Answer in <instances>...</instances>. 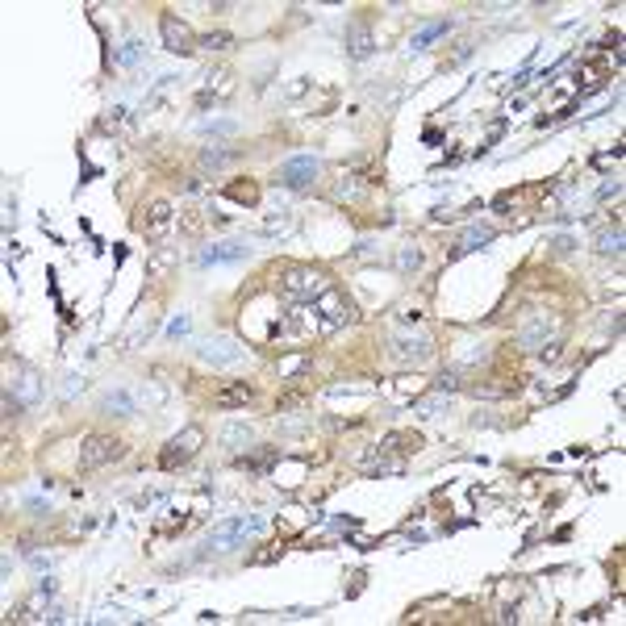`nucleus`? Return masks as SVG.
Listing matches in <instances>:
<instances>
[{"instance_id":"nucleus-1","label":"nucleus","mask_w":626,"mask_h":626,"mask_svg":"<svg viewBox=\"0 0 626 626\" xmlns=\"http://www.w3.org/2000/svg\"><path fill=\"white\" fill-rule=\"evenodd\" d=\"M326 288H330V280L317 267H288L280 276V292H284V301H292V305H313Z\"/></svg>"},{"instance_id":"nucleus-2","label":"nucleus","mask_w":626,"mask_h":626,"mask_svg":"<svg viewBox=\"0 0 626 626\" xmlns=\"http://www.w3.org/2000/svg\"><path fill=\"white\" fill-rule=\"evenodd\" d=\"M201 442H205V430H201V426H184L180 435H176L171 442H167V447H163V451H159V468H163V472L184 468L188 460L201 451Z\"/></svg>"},{"instance_id":"nucleus-3","label":"nucleus","mask_w":626,"mask_h":626,"mask_svg":"<svg viewBox=\"0 0 626 626\" xmlns=\"http://www.w3.org/2000/svg\"><path fill=\"white\" fill-rule=\"evenodd\" d=\"M259 531V518H247V514H238V518H226V522H218L213 531H209V539H205V547L209 551H234L247 534Z\"/></svg>"},{"instance_id":"nucleus-4","label":"nucleus","mask_w":626,"mask_h":626,"mask_svg":"<svg viewBox=\"0 0 626 626\" xmlns=\"http://www.w3.org/2000/svg\"><path fill=\"white\" fill-rule=\"evenodd\" d=\"M125 455V442L113 435H88L84 438V447H80V468H105V464H113V460H122Z\"/></svg>"},{"instance_id":"nucleus-5","label":"nucleus","mask_w":626,"mask_h":626,"mask_svg":"<svg viewBox=\"0 0 626 626\" xmlns=\"http://www.w3.org/2000/svg\"><path fill=\"white\" fill-rule=\"evenodd\" d=\"M313 313H317V322H322V334H334L339 326L351 322V305H346V297L339 288H326V292L313 301Z\"/></svg>"},{"instance_id":"nucleus-6","label":"nucleus","mask_w":626,"mask_h":626,"mask_svg":"<svg viewBox=\"0 0 626 626\" xmlns=\"http://www.w3.org/2000/svg\"><path fill=\"white\" fill-rule=\"evenodd\" d=\"M196 355H201L205 364H213V368H230V364H243L247 346H238V339L221 334V339H205V343L196 346Z\"/></svg>"},{"instance_id":"nucleus-7","label":"nucleus","mask_w":626,"mask_h":626,"mask_svg":"<svg viewBox=\"0 0 626 626\" xmlns=\"http://www.w3.org/2000/svg\"><path fill=\"white\" fill-rule=\"evenodd\" d=\"M317 176H322V159L317 155H297V159H288V163L280 167V184L284 188H309Z\"/></svg>"},{"instance_id":"nucleus-8","label":"nucleus","mask_w":626,"mask_h":626,"mask_svg":"<svg viewBox=\"0 0 626 626\" xmlns=\"http://www.w3.org/2000/svg\"><path fill=\"white\" fill-rule=\"evenodd\" d=\"M159 30H163V46H167L171 55H192V51H196V38L188 33V26L176 17V13H163V17H159Z\"/></svg>"},{"instance_id":"nucleus-9","label":"nucleus","mask_w":626,"mask_h":626,"mask_svg":"<svg viewBox=\"0 0 626 626\" xmlns=\"http://www.w3.org/2000/svg\"><path fill=\"white\" fill-rule=\"evenodd\" d=\"M171 226H176V209H171L167 201H155V205L147 209V218H142V234H147L151 243H163V238L171 234Z\"/></svg>"},{"instance_id":"nucleus-10","label":"nucleus","mask_w":626,"mask_h":626,"mask_svg":"<svg viewBox=\"0 0 626 626\" xmlns=\"http://www.w3.org/2000/svg\"><path fill=\"white\" fill-rule=\"evenodd\" d=\"M250 247L247 243H238V238H230V243H213V247H205L196 255V263L201 267H218V263H238V259H247Z\"/></svg>"},{"instance_id":"nucleus-11","label":"nucleus","mask_w":626,"mask_h":626,"mask_svg":"<svg viewBox=\"0 0 626 626\" xmlns=\"http://www.w3.org/2000/svg\"><path fill=\"white\" fill-rule=\"evenodd\" d=\"M430 351H435V346H430V339H426V334H413V339H409V334H397V339H393V355H397L401 364H413V368H418V364H426V359H430Z\"/></svg>"},{"instance_id":"nucleus-12","label":"nucleus","mask_w":626,"mask_h":626,"mask_svg":"<svg viewBox=\"0 0 626 626\" xmlns=\"http://www.w3.org/2000/svg\"><path fill=\"white\" fill-rule=\"evenodd\" d=\"M100 409H105V413H122V418H129V413L138 409V397L125 393V388H113V393L100 397Z\"/></svg>"},{"instance_id":"nucleus-13","label":"nucleus","mask_w":626,"mask_h":626,"mask_svg":"<svg viewBox=\"0 0 626 626\" xmlns=\"http://www.w3.org/2000/svg\"><path fill=\"white\" fill-rule=\"evenodd\" d=\"M209 84L201 88V96H196V105H209L213 96H230L234 92V80H230V71H213V75H205Z\"/></svg>"},{"instance_id":"nucleus-14","label":"nucleus","mask_w":626,"mask_h":626,"mask_svg":"<svg viewBox=\"0 0 626 626\" xmlns=\"http://www.w3.org/2000/svg\"><path fill=\"white\" fill-rule=\"evenodd\" d=\"M247 401H250V388H247V384H230V388L213 393V405H218V409H243Z\"/></svg>"},{"instance_id":"nucleus-15","label":"nucleus","mask_w":626,"mask_h":626,"mask_svg":"<svg viewBox=\"0 0 626 626\" xmlns=\"http://www.w3.org/2000/svg\"><path fill=\"white\" fill-rule=\"evenodd\" d=\"M547 330H551V322H547V313H539L534 322H526V326L518 330V343L522 346H539L543 339H547Z\"/></svg>"},{"instance_id":"nucleus-16","label":"nucleus","mask_w":626,"mask_h":626,"mask_svg":"<svg viewBox=\"0 0 626 626\" xmlns=\"http://www.w3.org/2000/svg\"><path fill=\"white\" fill-rule=\"evenodd\" d=\"M129 125H134V113H129V109H109V113L100 117V129H105V134H125Z\"/></svg>"},{"instance_id":"nucleus-17","label":"nucleus","mask_w":626,"mask_h":626,"mask_svg":"<svg viewBox=\"0 0 626 626\" xmlns=\"http://www.w3.org/2000/svg\"><path fill=\"white\" fill-rule=\"evenodd\" d=\"M493 238H497V230H493V226H472L468 234H464V247L455 250V255H464V250L484 247V243H493Z\"/></svg>"},{"instance_id":"nucleus-18","label":"nucleus","mask_w":626,"mask_h":626,"mask_svg":"<svg viewBox=\"0 0 626 626\" xmlns=\"http://www.w3.org/2000/svg\"><path fill=\"white\" fill-rule=\"evenodd\" d=\"M17 393H21V397H17L21 405H33V401L42 397V384H38V376H33V372H21V380H17Z\"/></svg>"},{"instance_id":"nucleus-19","label":"nucleus","mask_w":626,"mask_h":626,"mask_svg":"<svg viewBox=\"0 0 626 626\" xmlns=\"http://www.w3.org/2000/svg\"><path fill=\"white\" fill-rule=\"evenodd\" d=\"M597 250H601V255H622V226L601 230V234H597Z\"/></svg>"},{"instance_id":"nucleus-20","label":"nucleus","mask_w":626,"mask_h":626,"mask_svg":"<svg viewBox=\"0 0 626 626\" xmlns=\"http://www.w3.org/2000/svg\"><path fill=\"white\" fill-rule=\"evenodd\" d=\"M171 263H176V250H159L155 259H151V263H147V276H151V280H163V276H167V272H171Z\"/></svg>"},{"instance_id":"nucleus-21","label":"nucleus","mask_w":626,"mask_h":626,"mask_svg":"<svg viewBox=\"0 0 626 626\" xmlns=\"http://www.w3.org/2000/svg\"><path fill=\"white\" fill-rule=\"evenodd\" d=\"M221 442H226L230 451H243V447H250V430L247 426H226V430H221Z\"/></svg>"},{"instance_id":"nucleus-22","label":"nucleus","mask_w":626,"mask_h":626,"mask_svg":"<svg viewBox=\"0 0 626 626\" xmlns=\"http://www.w3.org/2000/svg\"><path fill=\"white\" fill-rule=\"evenodd\" d=\"M447 33V21H435V26H426V30H418L413 33V51H422V46H430L435 38H442Z\"/></svg>"},{"instance_id":"nucleus-23","label":"nucleus","mask_w":626,"mask_h":626,"mask_svg":"<svg viewBox=\"0 0 626 626\" xmlns=\"http://www.w3.org/2000/svg\"><path fill=\"white\" fill-rule=\"evenodd\" d=\"M201 226H205L201 209H180V230H184L188 238H196V234H201Z\"/></svg>"},{"instance_id":"nucleus-24","label":"nucleus","mask_w":626,"mask_h":626,"mask_svg":"<svg viewBox=\"0 0 626 626\" xmlns=\"http://www.w3.org/2000/svg\"><path fill=\"white\" fill-rule=\"evenodd\" d=\"M226 196H234V201H247V205H255V201H259V184H255V180H247V184H230V188H226Z\"/></svg>"},{"instance_id":"nucleus-25","label":"nucleus","mask_w":626,"mask_h":626,"mask_svg":"<svg viewBox=\"0 0 626 626\" xmlns=\"http://www.w3.org/2000/svg\"><path fill=\"white\" fill-rule=\"evenodd\" d=\"M351 55H355V59H368V55H372V33L368 30H355V38H351Z\"/></svg>"},{"instance_id":"nucleus-26","label":"nucleus","mask_w":626,"mask_h":626,"mask_svg":"<svg viewBox=\"0 0 626 626\" xmlns=\"http://www.w3.org/2000/svg\"><path fill=\"white\" fill-rule=\"evenodd\" d=\"M234 38L230 33H205V38H196V46H205V51H226Z\"/></svg>"},{"instance_id":"nucleus-27","label":"nucleus","mask_w":626,"mask_h":626,"mask_svg":"<svg viewBox=\"0 0 626 626\" xmlns=\"http://www.w3.org/2000/svg\"><path fill=\"white\" fill-rule=\"evenodd\" d=\"M238 122H230V117H218V122H201V134H234Z\"/></svg>"},{"instance_id":"nucleus-28","label":"nucleus","mask_w":626,"mask_h":626,"mask_svg":"<svg viewBox=\"0 0 626 626\" xmlns=\"http://www.w3.org/2000/svg\"><path fill=\"white\" fill-rule=\"evenodd\" d=\"M201 163H205V167H221V163H230V151H218V147H205V151H201Z\"/></svg>"},{"instance_id":"nucleus-29","label":"nucleus","mask_w":626,"mask_h":626,"mask_svg":"<svg viewBox=\"0 0 626 626\" xmlns=\"http://www.w3.org/2000/svg\"><path fill=\"white\" fill-rule=\"evenodd\" d=\"M397 263H401V272H413V267L422 263V250H418V247H405V250H401V259H397Z\"/></svg>"},{"instance_id":"nucleus-30","label":"nucleus","mask_w":626,"mask_h":626,"mask_svg":"<svg viewBox=\"0 0 626 626\" xmlns=\"http://www.w3.org/2000/svg\"><path fill=\"white\" fill-rule=\"evenodd\" d=\"M188 330H192V322H188L184 313H180V317H176V322H171V326H167V339H184Z\"/></svg>"},{"instance_id":"nucleus-31","label":"nucleus","mask_w":626,"mask_h":626,"mask_svg":"<svg viewBox=\"0 0 626 626\" xmlns=\"http://www.w3.org/2000/svg\"><path fill=\"white\" fill-rule=\"evenodd\" d=\"M435 388H438V393H455V388H460V376H455V372H442L435 380Z\"/></svg>"},{"instance_id":"nucleus-32","label":"nucleus","mask_w":626,"mask_h":626,"mask_svg":"<svg viewBox=\"0 0 626 626\" xmlns=\"http://www.w3.org/2000/svg\"><path fill=\"white\" fill-rule=\"evenodd\" d=\"M305 405V397H301V393H288V397H280V401H276V409H280V413H288V409H301Z\"/></svg>"},{"instance_id":"nucleus-33","label":"nucleus","mask_w":626,"mask_h":626,"mask_svg":"<svg viewBox=\"0 0 626 626\" xmlns=\"http://www.w3.org/2000/svg\"><path fill=\"white\" fill-rule=\"evenodd\" d=\"M80 388H84V376H80V372H71V376H67V384H63V397H75Z\"/></svg>"},{"instance_id":"nucleus-34","label":"nucleus","mask_w":626,"mask_h":626,"mask_svg":"<svg viewBox=\"0 0 626 626\" xmlns=\"http://www.w3.org/2000/svg\"><path fill=\"white\" fill-rule=\"evenodd\" d=\"M26 509H33L38 518H42V514H51V505H46V501H38V497H30V501H26Z\"/></svg>"},{"instance_id":"nucleus-35","label":"nucleus","mask_w":626,"mask_h":626,"mask_svg":"<svg viewBox=\"0 0 626 626\" xmlns=\"http://www.w3.org/2000/svg\"><path fill=\"white\" fill-rule=\"evenodd\" d=\"M560 359V346L551 343V346H543V364H556Z\"/></svg>"},{"instance_id":"nucleus-36","label":"nucleus","mask_w":626,"mask_h":626,"mask_svg":"<svg viewBox=\"0 0 626 626\" xmlns=\"http://www.w3.org/2000/svg\"><path fill=\"white\" fill-rule=\"evenodd\" d=\"M138 55H142V51H138V42H129V46H125V51H122V59H125V63H134V59H138Z\"/></svg>"}]
</instances>
